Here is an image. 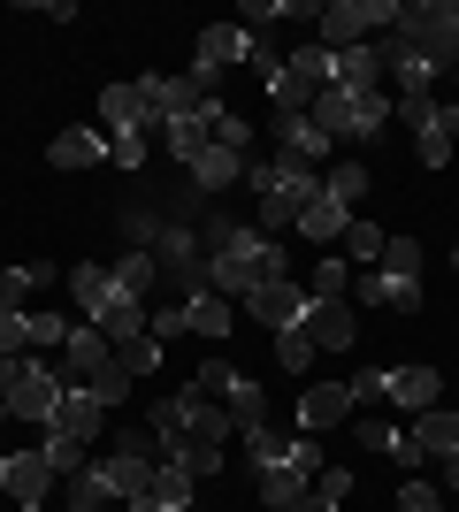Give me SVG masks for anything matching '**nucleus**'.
Instances as JSON below:
<instances>
[{"instance_id": "f257e3e1", "label": "nucleus", "mask_w": 459, "mask_h": 512, "mask_svg": "<svg viewBox=\"0 0 459 512\" xmlns=\"http://www.w3.org/2000/svg\"><path fill=\"white\" fill-rule=\"evenodd\" d=\"M199 245H207V283L222 299H253L261 283L291 276V260L276 237H261L253 222H230V214H199Z\"/></svg>"}, {"instance_id": "f03ea898", "label": "nucleus", "mask_w": 459, "mask_h": 512, "mask_svg": "<svg viewBox=\"0 0 459 512\" xmlns=\"http://www.w3.org/2000/svg\"><path fill=\"white\" fill-rule=\"evenodd\" d=\"M245 192H253V230L284 237L299 230V207L322 192V176L306 161H291V153H268V161H245Z\"/></svg>"}, {"instance_id": "7ed1b4c3", "label": "nucleus", "mask_w": 459, "mask_h": 512, "mask_svg": "<svg viewBox=\"0 0 459 512\" xmlns=\"http://www.w3.org/2000/svg\"><path fill=\"white\" fill-rule=\"evenodd\" d=\"M230 436H238V421L215 406V398H199V390H176V398H161L153 406V444L169 451V459H184V451H230Z\"/></svg>"}, {"instance_id": "20e7f679", "label": "nucleus", "mask_w": 459, "mask_h": 512, "mask_svg": "<svg viewBox=\"0 0 459 512\" xmlns=\"http://www.w3.org/2000/svg\"><path fill=\"white\" fill-rule=\"evenodd\" d=\"M69 291H77L85 321H92V329H100L108 344L146 337V306H138V299H123V283H115L108 268H69Z\"/></svg>"}, {"instance_id": "39448f33", "label": "nucleus", "mask_w": 459, "mask_h": 512, "mask_svg": "<svg viewBox=\"0 0 459 512\" xmlns=\"http://www.w3.org/2000/svg\"><path fill=\"white\" fill-rule=\"evenodd\" d=\"M398 39L414 46L421 62H437L444 77L459 69V8L452 0H414V8H398Z\"/></svg>"}, {"instance_id": "423d86ee", "label": "nucleus", "mask_w": 459, "mask_h": 512, "mask_svg": "<svg viewBox=\"0 0 459 512\" xmlns=\"http://www.w3.org/2000/svg\"><path fill=\"white\" fill-rule=\"evenodd\" d=\"M345 390H352V406L391 398V406H406V413H429L444 398V375H437V367H360Z\"/></svg>"}, {"instance_id": "0eeeda50", "label": "nucleus", "mask_w": 459, "mask_h": 512, "mask_svg": "<svg viewBox=\"0 0 459 512\" xmlns=\"http://www.w3.org/2000/svg\"><path fill=\"white\" fill-rule=\"evenodd\" d=\"M306 115H314V130H322L329 146L337 138H375V130L391 123V92H322Z\"/></svg>"}, {"instance_id": "6e6552de", "label": "nucleus", "mask_w": 459, "mask_h": 512, "mask_svg": "<svg viewBox=\"0 0 459 512\" xmlns=\"http://www.w3.org/2000/svg\"><path fill=\"white\" fill-rule=\"evenodd\" d=\"M375 31H398V0H329L322 8V46H375Z\"/></svg>"}, {"instance_id": "1a4fd4ad", "label": "nucleus", "mask_w": 459, "mask_h": 512, "mask_svg": "<svg viewBox=\"0 0 459 512\" xmlns=\"http://www.w3.org/2000/svg\"><path fill=\"white\" fill-rule=\"evenodd\" d=\"M314 474H322V444H314V436H299V444H291V459H276V467H253V490H261L268 512H291L306 490H314Z\"/></svg>"}, {"instance_id": "9d476101", "label": "nucleus", "mask_w": 459, "mask_h": 512, "mask_svg": "<svg viewBox=\"0 0 459 512\" xmlns=\"http://www.w3.org/2000/svg\"><path fill=\"white\" fill-rule=\"evenodd\" d=\"M192 390H199V398H215V406L230 413L238 428H261V421H268L261 383H253V375H238V367H222V360H207V367H199V375H192Z\"/></svg>"}, {"instance_id": "9b49d317", "label": "nucleus", "mask_w": 459, "mask_h": 512, "mask_svg": "<svg viewBox=\"0 0 459 512\" xmlns=\"http://www.w3.org/2000/svg\"><path fill=\"white\" fill-rule=\"evenodd\" d=\"M54 406H62V375H54L39 352H23V360H16V390H8V413L46 428V421H54Z\"/></svg>"}, {"instance_id": "f8f14e48", "label": "nucleus", "mask_w": 459, "mask_h": 512, "mask_svg": "<svg viewBox=\"0 0 459 512\" xmlns=\"http://www.w3.org/2000/svg\"><path fill=\"white\" fill-rule=\"evenodd\" d=\"M153 436H115L108 444V459H100V474H108V490H115V505H131V497H146V482H153Z\"/></svg>"}, {"instance_id": "ddd939ff", "label": "nucleus", "mask_w": 459, "mask_h": 512, "mask_svg": "<svg viewBox=\"0 0 459 512\" xmlns=\"http://www.w3.org/2000/svg\"><path fill=\"white\" fill-rule=\"evenodd\" d=\"M245 46H253V31H245V23H207V31H199V46H192V77L215 92L222 69L245 62Z\"/></svg>"}, {"instance_id": "4468645a", "label": "nucleus", "mask_w": 459, "mask_h": 512, "mask_svg": "<svg viewBox=\"0 0 459 512\" xmlns=\"http://www.w3.org/2000/svg\"><path fill=\"white\" fill-rule=\"evenodd\" d=\"M352 306H375V314H421V276L360 268V276H352Z\"/></svg>"}, {"instance_id": "2eb2a0df", "label": "nucleus", "mask_w": 459, "mask_h": 512, "mask_svg": "<svg viewBox=\"0 0 459 512\" xmlns=\"http://www.w3.org/2000/svg\"><path fill=\"white\" fill-rule=\"evenodd\" d=\"M54 482H62V474L46 467V451H8V459H0V497H8V505H46Z\"/></svg>"}, {"instance_id": "dca6fc26", "label": "nucleus", "mask_w": 459, "mask_h": 512, "mask_svg": "<svg viewBox=\"0 0 459 512\" xmlns=\"http://www.w3.org/2000/svg\"><path fill=\"white\" fill-rule=\"evenodd\" d=\"M238 306L261 321V329H299V321H306V283L276 276V283H261V291H253V299H238Z\"/></svg>"}, {"instance_id": "f3484780", "label": "nucleus", "mask_w": 459, "mask_h": 512, "mask_svg": "<svg viewBox=\"0 0 459 512\" xmlns=\"http://www.w3.org/2000/svg\"><path fill=\"white\" fill-rule=\"evenodd\" d=\"M54 436H77V444H92L100 428H108V406H100V390H85V383H62V406H54Z\"/></svg>"}, {"instance_id": "a211bd4d", "label": "nucleus", "mask_w": 459, "mask_h": 512, "mask_svg": "<svg viewBox=\"0 0 459 512\" xmlns=\"http://www.w3.org/2000/svg\"><path fill=\"white\" fill-rule=\"evenodd\" d=\"M306 337H314V352H352V299H306Z\"/></svg>"}, {"instance_id": "6ab92c4d", "label": "nucleus", "mask_w": 459, "mask_h": 512, "mask_svg": "<svg viewBox=\"0 0 459 512\" xmlns=\"http://www.w3.org/2000/svg\"><path fill=\"white\" fill-rule=\"evenodd\" d=\"M115 367V344L100 337V329H69V344H62V383H100Z\"/></svg>"}, {"instance_id": "aec40b11", "label": "nucleus", "mask_w": 459, "mask_h": 512, "mask_svg": "<svg viewBox=\"0 0 459 512\" xmlns=\"http://www.w3.org/2000/svg\"><path fill=\"white\" fill-rule=\"evenodd\" d=\"M337 421H352V390L345 383L299 390V428H306V436H322V428H337Z\"/></svg>"}, {"instance_id": "412c9836", "label": "nucleus", "mask_w": 459, "mask_h": 512, "mask_svg": "<svg viewBox=\"0 0 459 512\" xmlns=\"http://www.w3.org/2000/svg\"><path fill=\"white\" fill-rule=\"evenodd\" d=\"M207 115H215V107H199V115H176V123H161V130H153V138L169 146V161H184V169H192L199 153L215 146V123H207Z\"/></svg>"}, {"instance_id": "4be33fe9", "label": "nucleus", "mask_w": 459, "mask_h": 512, "mask_svg": "<svg viewBox=\"0 0 459 512\" xmlns=\"http://www.w3.org/2000/svg\"><path fill=\"white\" fill-rule=\"evenodd\" d=\"M184 176H192V192H199V199H215V192H230V184H245V153L207 146V153H199V161H192Z\"/></svg>"}, {"instance_id": "5701e85b", "label": "nucleus", "mask_w": 459, "mask_h": 512, "mask_svg": "<svg viewBox=\"0 0 459 512\" xmlns=\"http://www.w3.org/2000/svg\"><path fill=\"white\" fill-rule=\"evenodd\" d=\"M46 161H54L62 176H77V169H100V161H108V130H62V138L46 146Z\"/></svg>"}, {"instance_id": "b1692460", "label": "nucleus", "mask_w": 459, "mask_h": 512, "mask_svg": "<svg viewBox=\"0 0 459 512\" xmlns=\"http://www.w3.org/2000/svg\"><path fill=\"white\" fill-rule=\"evenodd\" d=\"M406 436H414L421 459H452V451H459V413H452V406H429V413H414V428H406Z\"/></svg>"}, {"instance_id": "393cba45", "label": "nucleus", "mask_w": 459, "mask_h": 512, "mask_svg": "<svg viewBox=\"0 0 459 512\" xmlns=\"http://www.w3.org/2000/svg\"><path fill=\"white\" fill-rule=\"evenodd\" d=\"M345 230H352V207H337L329 192H314V199L299 207V237H306V245H337Z\"/></svg>"}, {"instance_id": "a878e982", "label": "nucleus", "mask_w": 459, "mask_h": 512, "mask_svg": "<svg viewBox=\"0 0 459 512\" xmlns=\"http://www.w3.org/2000/svg\"><path fill=\"white\" fill-rule=\"evenodd\" d=\"M329 92H383V54H375V46H345Z\"/></svg>"}, {"instance_id": "bb28decb", "label": "nucleus", "mask_w": 459, "mask_h": 512, "mask_svg": "<svg viewBox=\"0 0 459 512\" xmlns=\"http://www.w3.org/2000/svg\"><path fill=\"white\" fill-rule=\"evenodd\" d=\"M414 146H421V169H444V161H452V146H459V100H437V115H429V130H421Z\"/></svg>"}, {"instance_id": "cd10ccee", "label": "nucleus", "mask_w": 459, "mask_h": 512, "mask_svg": "<svg viewBox=\"0 0 459 512\" xmlns=\"http://www.w3.org/2000/svg\"><path fill=\"white\" fill-rule=\"evenodd\" d=\"M276 138H284L276 153H291V161H306V169H314V161L329 153V138L314 130V115H276Z\"/></svg>"}, {"instance_id": "c85d7f7f", "label": "nucleus", "mask_w": 459, "mask_h": 512, "mask_svg": "<svg viewBox=\"0 0 459 512\" xmlns=\"http://www.w3.org/2000/svg\"><path fill=\"white\" fill-rule=\"evenodd\" d=\"M169 306H176V299H169ZM176 314H184V329H192V337H230V299H222V291H199V299H184Z\"/></svg>"}, {"instance_id": "c756f323", "label": "nucleus", "mask_w": 459, "mask_h": 512, "mask_svg": "<svg viewBox=\"0 0 459 512\" xmlns=\"http://www.w3.org/2000/svg\"><path fill=\"white\" fill-rule=\"evenodd\" d=\"M108 276H115V283H123V299H138V306H146V299H153V291H161V260H153V253H138V245H131V253L115 260Z\"/></svg>"}, {"instance_id": "7c9ffc66", "label": "nucleus", "mask_w": 459, "mask_h": 512, "mask_svg": "<svg viewBox=\"0 0 459 512\" xmlns=\"http://www.w3.org/2000/svg\"><path fill=\"white\" fill-rule=\"evenodd\" d=\"M352 436H360V444H368V451H383V459H398V467H421L414 436H406V428H398V421H360V428H352Z\"/></svg>"}, {"instance_id": "2f4dec72", "label": "nucleus", "mask_w": 459, "mask_h": 512, "mask_svg": "<svg viewBox=\"0 0 459 512\" xmlns=\"http://www.w3.org/2000/svg\"><path fill=\"white\" fill-rule=\"evenodd\" d=\"M146 497H153V505H176V512H192L199 482H192L184 467H176V459H161V467H153V482H146Z\"/></svg>"}, {"instance_id": "473e14b6", "label": "nucleus", "mask_w": 459, "mask_h": 512, "mask_svg": "<svg viewBox=\"0 0 459 512\" xmlns=\"http://www.w3.org/2000/svg\"><path fill=\"white\" fill-rule=\"evenodd\" d=\"M306 299H352V260L322 253L314 268H306Z\"/></svg>"}, {"instance_id": "72a5a7b5", "label": "nucleus", "mask_w": 459, "mask_h": 512, "mask_svg": "<svg viewBox=\"0 0 459 512\" xmlns=\"http://www.w3.org/2000/svg\"><path fill=\"white\" fill-rule=\"evenodd\" d=\"M238 444H245V467H276V459H291V444L276 436V428H238Z\"/></svg>"}, {"instance_id": "f704fd0d", "label": "nucleus", "mask_w": 459, "mask_h": 512, "mask_svg": "<svg viewBox=\"0 0 459 512\" xmlns=\"http://www.w3.org/2000/svg\"><path fill=\"white\" fill-rule=\"evenodd\" d=\"M322 192L337 199V207H360V199H368V169H360V161H337V169L322 176Z\"/></svg>"}, {"instance_id": "c9c22d12", "label": "nucleus", "mask_w": 459, "mask_h": 512, "mask_svg": "<svg viewBox=\"0 0 459 512\" xmlns=\"http://www.w3.org/2000/svg\"><path fill=\"white\" fill-rule=\"evenodd\" d=\"M100 505H115V490H108V474H100V467H85V474H69V512H100Z\"/></svg>"}, {"instance_id": "e433bc0d", "label": "nucleus", "mask_w": 459, "mask_h": 512, "mask_svg": "<svg viewBox=\"0 0 459 512\" xmlns=\"http://www.w3.org/2000/svg\"><path fill=\"white\" fill-rule=\"evenodd\" d=\"M46 283V268H0V314H23V299Z\"/></svg>"}, {"instance_id": "4c0bfd02", "label": "nucleus", "mask_w": 459, "mask_h": 512, "mask_svg": "<svg viewBox=\"0 0 459 512\" xmlns=\"http://www.w3.org/2000/svg\"><path fill=\"white\" fill-rule=\"evenodd\" d=\"M46 467H54V474H62V482H69V474H85V451L92 444H77V436H54V428H46Z\"/></svg>"}, {"instance_id": "58836bf2", "label": "nucleus", "mask_w": 459, "mask_h": 512, "mask_svg": "<svg viewBox=\"0 0 459 512\" xmlns=\"http://www.w3.org/2000/svg\"><path fill=\"white\" fill-rule=\"evenodd\" d=\"M115 360L131 367V383H146L153 367H161V337H153V329H146V337H131V344H115Z\"/></svg>"}, {"instance_id": "ea45409f", "label": "nucleus", "mask_w": 459, "mask_h": 512, "mask_svg": "<svg viewBox=\"0 0 459 512\" xmlns=\"http://www.w3.org/2000/svg\"><path fill=\"white\" fill-rule=\"evenodd\" d=\"M207 123H215V146H230V153L253 146V123H245V115H230L222 100H215V115H207Z\"/></svg>"}, {"instance_id": "a19ab883", "label": "nucleus", "mask_w": 459, "mask_h": 512, "mask_svg": "<svg viewBox=\"0 0 459 512\" xmlns=\"http://www.w3.org/2000/svg\"><path fill=\"white\" fill-rule=\"evenodd\" d=\"M276 360H284L291 375H306V367H314V337H306V329H276Z\"/></svg>"}, {"instance_id": "79ce46f5", "label": "nucleus", "mask_w": 459, "mask_h": 512, "mask_svg": "<svg viewBox=\"0 0 459 512\" xmlns=\"http://www.w3.org/2000/svg\"><path fill=\"white\" fill-rule=\"evenodd\" d=\"M352 260H360V268H383V245H391V237H383V230H375V222H352Z\"/></svg>"}, {"instance_id": "37998d69", "label": "nucleus", "mask_w": 459, "mask_h": 512, "mask_svg": "<svg viewBox=\"0 0 459 512\" xmlns=\"http://www.w3.org/2000/svg\"><path fill=\"white\" fill-rule=\"evenodd\" d=\"M146 146H153L146 130H123V138H108V161L115 169H146Z\"/></svg>"}, {"instance_id": "c03bdc74", "label": "nucleus", "mask_w": 459, "mask_h": 512, "mask_svg": "<svg viewBox=\"0 0 459 512\" xmlns=\"http://www.w3.org/2000/svg\"><path fill=\"white\" fill-rule=\"evenodd\" d=\"M398 512H444L437 482H421V474H406V490H398Z\"/></svg>"}, {"instance_id": "a18cd8bd", "label": "nucleus", "mask_w": 459, "mask_h": 512, "mask_svg": "<svg viewBox=\"0 0 459 512\" xmlns=\"http://www.w3.org/2000/svg\"><path fill=\"white\" fill-rule=\"evenodd\" d=\"M383 268H391V276H414V268H421V245H414V237H391V245H383Z\"/></svg>"}, {"instance_id": "49530a36", "label": "nucleus", "mask_w": 459, "mask_h": 512, "mask_svg": "<svg viewBox=\"0 0 459 512\" xmlns=\"http://www.w3.org/2000/svg\"><path fill=\"white\" fill-rule=\"evenodd\" d=\"M314 490H322L329 505H345V497H352V474L345 467H322V474H314Z\"/></svg>"}, {"instance_id": "de8ad7c7", "label": "nucleus", "mask_w": 459, "mask_h": 512, "mask_svg": "<svg viewBox=\"0 0 459 512\" xmlns=\"http://www.w3.org/2000/svg\"><path fill=\"white\" fill-rule=\"evenodd\" d=\"M291 512H337V505H329L322 490H306V497H299V505H291Z\"/></svg>"}, {"instance_id": "09e8293b", "label": "nucleus", "mask_w": 459, "mask_h": 512, "mask_svg": "<svg viewBox=\"0 0 459 512\" xmlns=\"http://www.w3.org/2000/svg\"><path fill=\"white\" fill-rule=\"evenodd\" d=\"M444 490H459V451H452V459H444Z\"/></svg>"}, {"instance_id": "8fccbe9b", "label": "nucleus", "mask_w": 459, "mask_h": 512, "mask_svg": "<svg viewBox=\"0 0 459 512\" xmlns=\"http://www.w3.org/2000/svg\"><path fill=\"white\" fill-rule=\"evenodd\" d=\"M0 421H16V413H8V398H0Z\"/></svg>"}, {"instance_id": "3c124183", "label": "nucleus", "mask_w": 459, "mask_h": 512, "mask_svg": "<svg viewBox=\"0 0 459 512\" xmlns=\"http://www.w3.org/2000/svg\"><path fill=\"white\" fill-rule=\"evenodd\" d=\"M16 512H46V505H16Z\"/></svg>"}, {"instance_id": "603ef678", "label": "nucleus", "mask_w": 459, "mask_h": 512, "mask_svg": "<svg viewBox=\"0 0 459 512\" xmlns=\"http://www.w3.org/2000/svg\"><path fill=\"white\" fill-rule=\"evenodd\" d=\"M452 268H459V245H452Z\"/></svg>"}]
</instances>
